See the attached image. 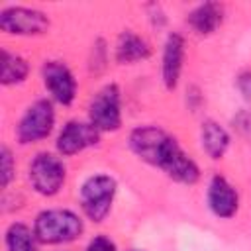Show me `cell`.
Returning a JSON list of instances; mask_svg holds the SVG:
<instances>
[{
  "label": "cell",
  "mask_w": 251,
  "mask_h": 251,
  "mask_svg": "<svg viewBox=\"0 0 251 251\" xmlns=\"http://www.w3.org/2000/svg\"><path fill=\"white\" fill-rule=\"evenodd\" d=\"M129 149L145 163L161 169L169 178L180 184H196L200 167L178 145V141L159 126H137L127 137Z\"/></svg>",
  "instance_id": "obj_1"
},
{
  "label": "cell",
  "mask_w": 251,
  "mask_h": 251,
  "mask_svg": "<svg viewBox=\"0 0 251 251\" xmlns=\"http://www.w3.org/2000/svg\"><path fill=\"white\" fill-rule=\"evenodd\" d=\"M84 224L78 214L67 208H49L35 216L33 233L39 243L45 245H59L71 243L80 237Z\"/></svg>",
  "instance_id": "obj_2"
},
{
  "label": "cell",
  "mask_w": 251,
  "mask_h": 251,
  "mask_svg": "<svg viewBox=\"0 0 251 251\" xmlns=\"http://www.w3.org/2000/svg\"><path fill=\"white\" fill-rule=\"evenodd\" d=\"M114 196H116V180L104 173L86 176L78 190V200L84 216L96 224L104 222L106 216L110 214Z\"/></svg>",
  "instance_id": "obj_3"
},
{
  "label": "cell",
  "mask_w": 251,
  "mask_h": 251,
  "mask_svg": "<svg viewBox=\"0 0 251 251\" xmlns=\"http://www.w3.org/2000/svg\"><path fill=\"white\" fill-rule=\"evenodd\" d=\"M55 126V108L47 98H37L22 114L16 126V137L22 145L37 143L45 139Z\"/></svg>",
  "instance_id": "obj_4"
},
{
  "label": "cell",
  "mask_w": 251,
  "mask_h": 251,
  "mask_svg": "<svg viewBox=\"0 0 251 251\" xmlns=\"http://www.w3.org/2000/svg\"><path fill=\"white\" fill-rule=\"evenodd\" d=\"M27 176H29V182L37 194L55 196L61 190V186L65 184L67 167H65L61 157L43 151L31 159Z\"/></svg>",
  "instance_id": "obj_5"
},
{
  "label": "cell",
  "mask_w": 251,
  "mask_h": 251,
  "mask_svg": "<svg viewBox=\"0 0 251 251\" xmlns=\"http://www.w3.org/2000/svg\"><path fill=\"white\" fill-rule=\"evenodd\" d=\"M88 122L100 131H116L122 126V92L120 86L104 84L88 104Z\"/></svg>",
  "instance_id": "obj_6"
},
{
  "label": "cell",
  "mask_w": 251,
  "mask_h": 251,
  "mask_svg": "<svg viewBox=\"0 0 251 251\" xmlns=\"http://www.w3.org/2000/svg\"><path fill=\"white\" fill-rule=\"evenodd\" d=\"M0 29L10 35H41L49 29V18L37 8L8 6L0 12Z\"/></svg>",
  "instance_id": "obj_7"
},
{
  "label": "cell",
  "mask_w": 251,
  "mask_h": 251,
  "mask_svg": "<svg viewBox=\"0 0 251 251\" xmlns=\"http://www.w3.org/2000/svg\"><path fill=\"white\" fill-rule=\"evenodd\" d=\"M41 78L47 92L57 104L71 106L75 102L78 84L73 71L63 61H45L41 67Z\"/></svg>",
  "instance_id": "obj_8"
},
{
  "label": "cell",
  "mask_w": 251,
  "mask_h": 251,
  "mask_svg": "<svg viewBox=\"0 0 251 251\" xmlns=\"http://www.w3.org/2000/svg\"><path fill=\"white\" fill-rule=\"evenodd\" d=\"M100 129L94 127L90 122H80V120H69L63 129L57 135L55 147L59 151V155L63 157H71L76 155L88 147L98 145L100 141Z\"/></svg>",
  "instance_id": "obj_9"
},
{
  "label": "cell",
  "mask_w": 251,
  "mask_h": 251,
  "mask_svg": "<svg viewBox=\"0 0 251 251\" xmlns=\"http://www.w3.org/2000/svg\"><path fill=\"white\" fill-rule=\"evenodd\" d=\"M206 202L210 212L216 218L229 220L237 214L239 210V192L235 186L222 175H214L208 182V192H206Z\"/></svg>",
  "instance_id": "obj_10"
},
{
  "label": "cell",
  "mask_w": 251,
  "mask_h": 251,
  "mask_svg": "<svg viewBox=\"0 0 251 251\" xmlns=\"http://www.w3.org/2000/svg\"><path fill=\"white\" fill-rule=\"evenodd\" d=\"M184 63V37L176 31H171L163 45V59H161V76L167 90H175L182 73Z\"/></svg>",
  "instance_id": "obj_11"
},
{
  "label": "cell",
  "mask_w": 251,
  "mask_h": 251,
  "mask_svg": "<svg viewBox=\"0 0 251 251\" xmlns=\"http://www.w3.org/2000/svg\"><path fill=\"white\" fill-rule=\"evenodd\" d=\"M114 57L122 65L139 63V61H145V59L151 57V45L141 35H137L135 31L126 29V31H122L118 35Z\"/></svg>",
  "instance_id": "obj_12"
},
{
  "label": "cell",
  "mask_w": 251,
  "mask_h": 251,
  "mask_svg": "<svg viewBox=\"0 0 251 251\" xmlns=\"http://www.w3.org/2000/svg\"><path fill=\"white\" fill-rule=\"evenodd\" d=\"M186 22L198 35H210L224 22V6L218 2H202L188 12Z\"/></svg>",
  "instance_id": "obj_13"
},
{
  "label": "cell",
  "mask_w": 251,
  "mask_h": 251,
  "mask_svg": "<svg viewBox=\"0 0 251 251\" xmlns=\"http://www.w3.org/2000/svg\"><path fill=\"white\" fill-rule=\"evenodd\" d=\"M200 143H202V149L206 151V155L210 159L218 161L229 149L231 137H229L227 129L222 124H218L216 120H204L200 126Z\"/></svg>",
  "instance_id": "obj_14"
},
{
  "label": "cell",
  "mask_w": 251,
  "mask_h": 251,
  "mask_svg": "<svg viewBox=\"0 0 251 251\" xmlns=\"http://www.w3.org/2000/svg\"><path fill=\"white\" fill-rule=\"evenodd\" d=\"M0 65H2V71H0V82L4 86H14V84H20L27 78L29 75V63L16 55V53H10L8 49H2L0 51Z\"/></svg>",
  "instance_id": "obj_15"
},
{
  "label": "cell",
  "mask_w": 251,
  "mask_h": 251,
  "mask_svg": "<svg viewBox=\"0 0 251 251\" xmlns=\"http://www.w3.org/2000/svg\"><path fill=\"white\" fill-rule=\"evenodd\" d=\"M37 237L31 227H27L22 222H14L8 226L4 233V245L6 251H39Z\"/></svg>",
  "instance_id": "obj_16"
},
{
  "label": "cell",
  "mask_w": 251,
  "mask_h": 251,
  "mask_svg": "<svg viewBox=\"0 0 251 251\" xmlns=\"http://www.w3.org/2000/svg\"><path fill=\"white\" fill-rule=\"evenodd\" d=\"M14 173H16V163H14L12 151L6 145H2L0 147V186L2 188H6L12 182Z\"/></svg>",
  "instance_id": "obj_17"
},
{
  "label": "cell",
  "mask_w": 251,
  "mask_h": 251,
  "mask_svg": "<svg viewBox=\"0 0 251 251\" xmlns=\"http://www.w3.org/2000/svg\"><path fill=\"white\" fill-rule=\"evenodd\" d=\"M90 67H92L94 73H100V71H104V67H106V47H104V41H102V39H98V41L94 43V47H92Z\"/></svg>",
  "instance_id": "obj_18"
},
{
  "label": "cell",
  "mask_w": 251,
  "mask_h": 251,
  "mask_svg": "<svg viewBox=\"0 0 251 251\" xmlns=\"http://www.w3.org/2000/svg\"><path fill=\"white\" fill-rule=\"evenodd\" d=\"M86 251H118L116 249V243L106 237V235H96L90 239V243L86 245Z\"/></svg>",
  "instance_id": "obj_19"
},
{
  "label": "cell",
  "mask_w": 251,
  "mask_h": 251,
  "mask_svg": "<svg viewBox=\"0 0 251 251\" xmlns=\"http://www.w3.org/2000/svg\"><path fill=\"white\" fill-rule=\"evenodd\" d=\"M237 90L241 92L243 100L247 102V106L251 108V71H243L237 76Z\"/></svg>",
  "instance_id": "obj_20"
},
{
  "label": "cell",
  "mask_w": 251,
  "mask_h": 251,
  "mask_svg": "<svg viewBox=\"0 0 251 251\" xmlns=\"http://www.w3.org/2000/svg\"><path fill=\"white\" fill-rule=\"evenodd\" d=\"M233 126L241 131V133H251V114L249 112H241L233 118Z\"/></svg>",
  "instance_id": "obj_21"
},
{
  "label": "cell",
  "mask_w": 251,
  "mask_h": 251,
  "mask_svg": "<svg viewBox=\"0 0 251 251\" xmlns=\"http://www.w3.org/2000/svg\"><path fill=\"white\" fill-rule=\"evenodd\" d=\"M149 18H151V22H153V25H157V27H163L165 25V22H167V18H165V12L161 10V6L159 4H151L149 6Z\"/></svg>",
  "instance_id": "obj_22"
},
{
  "label": "cell",
  "mask_w": 251,
  "mask_h": 251,
  "mask_svg": "<svg viewBox=\"0 0 251 251\" xmlns=\"http://www.w3.org/2000/svg\"><path fill=\"white\" fill-rule=\"evenodd\" d=\"M186 102H188L190 110H192V112H196V108H198V106H200V102H202V92H200L196 86H190V88L186 90Z\"/></svg>",
  "instance_id": "obj_23"
},
{
  "label": "cell",
  "mask_w": 251,
  "mask_h": 251,
  "mask_svg": "<svg viewBox=\"0 0 251 251\" xmlns=\"http://www.w3.org/2000/svg\"><path fill=\"white\" fill-rule=\"evenodd\" d=\"M131 251H139V249H131Z\"/></svg>",
  "instance_id": "obj_24"
}]
</instances>
